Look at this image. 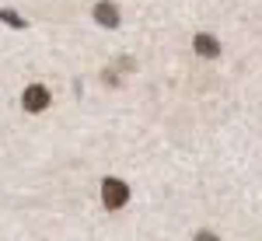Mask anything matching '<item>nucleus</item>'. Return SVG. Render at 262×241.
Here are the masks:
<instances>
[{"label":"nucleus","instance_id":"f257e3e1","mask_svg":"<svg viewBox=\"0 0 262 241\" xmlns=\"http://www.w3.org/2000/svg\"><path fill=\"white\" fill-rule=\"evenodd\" d=\"M101 203H105V210H122L129 203V185L122 179H105L101 182Z\"/></svg>","mask_w":262,"mask_h":241},{"label":"nucleus","instance_id":"f03ea898","mask_svg":"<svg viewBox=\"0 0 262 241\" xmlns=\"http://www.w3.org/2000/svg\"><path fill=\"white\" fill-rule=\"evenodd\" d=\"M21 105H25V112H42V108H49V91L42 84H28Z\"/></svg>","mask_w":262,"mask_h":241},{"label":"nucleus","instance_id":"7ed1b4c3","mask_svg":"<svg viewBox=\"0 0 262 241\" xmlns=\"http://www.w3.org/2000/svg\"><path fill=\"white\" fill-rule=\"evenodd\" d=\"M95 21L105 25V28H116V25H119V11H116V4H108V0L95 4Z\"/></svg>","mask_w":262,"mask_h":241},{"label":"nucleus","instance_id":"20e7f679","mask_svg":"<svg viewBox=\"0 0 262 241\" xmlns=\"http://www.w3.org/2000/svg\"><path fill=\"white\" fill-rule=\"evenodd\" d=\"M192 46H196V53H200V56H206V60H213V56L221 53V42L213 39V35H196V42H192Z\"/></svg>","mask_w":262,"mask_h":241},{"label":"nucleus","instance_id":"39448f33","mask_svg":"<svg viewBox=\"0 0 262 241\" xmlns=\"http://www.w3.org/2000/svg\"><path fill=\"white\" fill-rule=\"evenodd\" d=\"M0 21H7V25H14V28H25V21L14 14V11H0Z\"/></svg>","mask_w":262,"mask_h":241},{"label":"nucleus","instance_id":"423d86ee","mask_svg":"<svg viewBox=\"0 0 262 241\" xmlns=\"http://www.w3.org/2000/svg\"><path fill=\"white\" fill-rule=\"evenodd\" d=\"M196 241H221V238H217V234H210V231H200V234H196Z\"/></svg>","mask_w":262,"mask_h":241}]
</instances>
